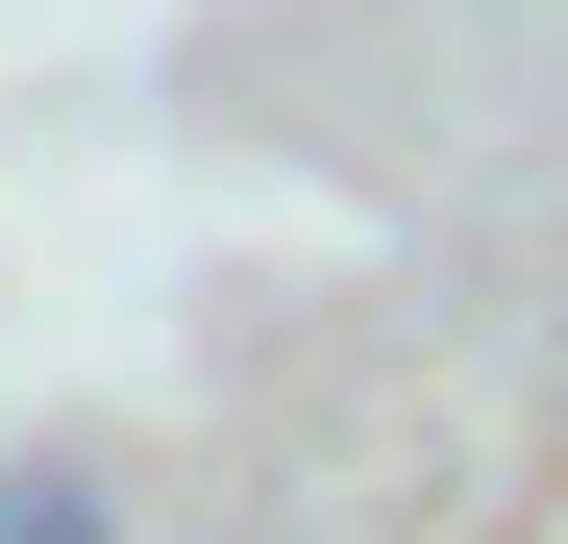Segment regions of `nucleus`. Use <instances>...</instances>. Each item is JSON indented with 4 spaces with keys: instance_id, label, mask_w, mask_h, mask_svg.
Segmentation results:
<instances>
[{
    "instance_id": "obj_1",
    "label": "nucleus",
    "mask_w": 568,
    "mask_h": 544,
    "mask_svg": "<svg viewBox=\"0 0 568 544\" xmlns=\"http://www.w3.org/2000/svg\"><path fill=\"white\" fill-rule=\"evenodd\" d=\"M0 544H124V495L74 471V445H0Z\"/></svg>"
},
{
    "instance_id": "obj_2",
    "label": "nucleus",
    "mask_w": 568,
    "mask_h": 544,
    "mask_svg": "<svg viewBox=\"0 0 568 544\" xmlns=\"http://www.w3.org/2000/svg\"><path fill=\"white\" fill-rule=\"evenodd\" d=\"M544 421H568V372H544Z\"/></svg>"
}]
</instances>
